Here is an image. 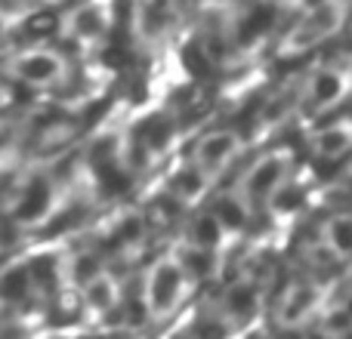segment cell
<instances>
[{
  "label": "cell",
  "instance_id": "obj_1",
  "mask_svg": "<svg viewBox=\"0 0 352 339\" xmlns=\"http://www.w3.org/2000/svg\"><path fill=\"white\" fill-rule=\"evenodd\" d=\"M96 62L56 34H22L0 47V90L16 105H68L96 99Z\"/></svg>",
  "mask_w": 352,
  "mask_h": 339
},
{
  "label": "cell",
  "instance_id": "obj_2",
  "mask_svg": "<svg viewBox=\"0 0 352 339\" xmlns=\"http://www.w3.org/2000/svg\"><path fill=\"white\" fill-rule=\"evenodd\" d=\"M229 305H232V312H238V315H248V312L254 309V290H250V287H232Z\"/></svg>",
  "mask_w": 352,
  "mask_h": 339
},
{
  "label": "cell",
  "instance_id": "obj_3",
  "mask_svg": "<svg viewBox=\"0 0 352 339\" xmlns=\"http://www.w3.org/2000/svg\"><path fill=\"white\" fill-rule=\"evenodd\" d=\"M275 179H278V167H275V164H263L254 173V179H250V188H254V191H266Z\"/></svg>",
  "mask_w": 352,
  "mask_h": 339
},
{
  "label": "cell",
  "instance_id": "obj_4",
  "mask_svg": "<svg viewBox=\"0 0 352 339\" xmlns=\"http://www.w3.org/2000/svg\"><path fill=\"white\" fill-rule=\"evenodd\" d=\"M337 93H340V80L334 78V74H322L316 84V99L318 102H328V99H334Z\"/></svg>",
  "mask_w": 352,
  "mask_h": 339
},
{
  "label": "cell",
  "instance_id": "obj_5",
  "mask_svg": "<svg viewBox=\"0 0 352 339\" xmlns=\"http://www.w3.org/2000/svg\"><path fill=\"white\" fill-rule=\"evenodd\" d=\"M334 241L340 250H352V222H346V219L334 222Z\"/></svg>",
  "mask_w": 352,
  "mask_h": 339
},
{
  "label": "cell",
  "instance_id": "obj_6",
  "mask_svg": "<svg viewBox=\"0 0 352 339\" xmlns=\"http://www.w3.org/2000/svg\"><path fill=\"white\" fill-rule=\"evenodd\" d=\"M303 200V191H297V188H287V191L278 194V200H275V207L278 210H294V207Z\"/></svg>",
  "mask_w": 352,
  "mask_h": 339
},
{
  "label": "cell",
  "instance_id": "obj_7",
  "mask_svg": "<svg viewBox=\"0 0 352 339\" xmlns=\"http://www.w3.org/2000/svg\"><path fill=\"white\" fill-rule=\"evenodd\" d=\"M349 312H352V303H349Z\"/></svg>",
  "mask_w": 352,
  "mask_h": 339
}]
</instances>
